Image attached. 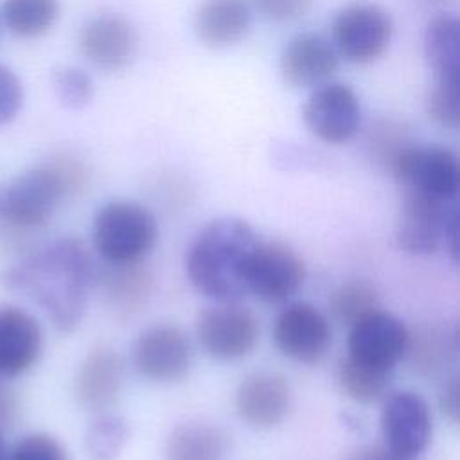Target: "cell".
I'll use <instances>...</instances> for the list:
<instances>
[{"label":"cell","instance_id":"1","mask_svg":"<svg viewBox=\"0 0 460 460\" xmlns=\"http://www.w3.org/2000/svg\"><path fill=\"white\" fill-rule=\"evenodd\" d=\"M2 280L7 289L32 298L58 331L70 332L84 316L95 266L84 243L66 235L9 266Z\"/></svg>","mask_w":460,"mask_h":460},{"label":"cell","instance_id":"2","mask_svg":"<svg viewBox=\"0 0 460 460\" xmlns=\"http://www.w3.org/2000/svg\"><path fill=\"white\" fill-rule=\"evenodd\" d=\"M250 223L225 216L205 225L185 253V273L198 293L216 302H239L244 266L257 243Z\"/></svg>","mask_w":460,"mask_h":460},{"label":"cell","instance_id":"3","mask_svg":"<svg viewBox=\"0 0 460 460\" xmlns=\"http://www.w3.org/2000/svg\"><path fill=\"white\" fill-rule=\"evenodd\" d=\"M84 178L83 165L70 156L20 172L0 190V221L16 230L43 226Z\"/></svg>","mask_w":460,"mask_h":460},{"label":"cell","instance_id":"4","mask_svg":"<svg viewBox=\"0 0 460 460\" xmlns=\"http://www.w3.org/2000/svg\"><path fill=\"white\" fill-rule=\"evenodd\" d=\"M156 239L155 216L137 201H108L93 216V248L108 264L140 262L155 248Z\"/></svg>","mask_w":460,"mask_h":460},{"label":"cell","instance_id":"5","mask_svg":"<svg viewBox=\"0 0 460 460\" xmlns=\"http://www.w3.org/2000/svg\"><path fill=\"white\" fill-rule=\"evenodd\" d=\"M458 205L456 199H437L415 190H402L395 221V241L408 253H433L442 243L458 259Z\"/></svg>","mask_w":460,"mask_h":460},{"label":"cell","instance_id":"6","mask_svg":"<svg viewBox=\"0 0 460 460\" xmlns=\"http://www.w3.org/2000/svg\"><path fill=\"white\" fill-rule=\"evenodd\" d=\"M394 34L390 14L377 4L354 2L332 20V45L350 63L368 65L379 59Z\"/></svg>","mask_w":460,"mask_h":460},{"label":"cell","instance_id":"7","mask_svg":"<svg viewBox=\"0 0 460 460\" xmlns=\"http://www.w3.org/2000/svg\"><path fill=\"white\" fill-rule=\"evenodd\" d=\"M402 190H415L437 199H456L460 167L456 155L442 146L401 147L390 160Z\"/></svg>","mask_w":460,"mask_h":460},{"label":"cell","instance_id":"8","mask_svg":"<svg viewBox=\"0 0 460 460\" xmlns=\"http://www.w3.org/2000/svg\"><path fill=\"white\" fill-rule=\"evenodd\" d=\"M305 280L302 257L284 243L257 241L244 266V289L262 302L289 300Z\"/></svg>","mask_w":460,"mask_h":460},{"label":"cell","instance_id":"9","mask_svg":"<svg viewBox=\"0 0 460 460\" xmlns=\"http://www.w3.org/2000/svg\"><path fill=\"white\" fill-rule=\"evenodd\" d=\"M196 336L203 350L219 361H235L252 354L259 341L255 314L237 302H217L199 313Z\"/></svg>","mask_w":460,"mask_h":460},{"label":"cell","instance_id":"10","mask_svg":"<svg viewBox=\"0 0 460 460\" xmlns=\"http://www.w3.org/2000/svg\"><path fill=\"white\" fill-rule=\"evenodd\" d=\"M192 345L174 323H155L144 329L133 345V363L142 377L160 385L183 381L192 367Z\"/></svg>","mask_w":460,"mask_h":460},{"label":"cell","instance_id":"11","mask_svg":"<svg viewBox=\"0 0 460 460\" xmlns=\"http://www.w3.org/2000/svg\"><path fill=\"white\" fill-rule=\"evenodd\" d=\"M381 435L392 453L415 460L429 444L433 419L424 397L411 390L388 392L381 406Z\"/></svg>","mask_w":460,"mask_h":460},{"label":"cell","instance_id":"12","mask_svg":"<svg viewBox=\"0 0 460 460\" xmlns=\"http://www.w3.org/2000/svg\"><path fill=\"white\" fill-rule=\"evenodd\" d=\"M273 341L282 356L296 363H320L332 343L331 322L316 305L293 302L275 318Z\"/></svg>","mask_w":460,"mask_h":460},{"label":"cell","instance_id":"13","mask_svg":"<svg viewBox=\"0 0 460 460\" xmlns=\"http://www.w3.org/2000/svg\"><path fill=\"white\" fill-rule=\"evenodd\" d=\"M307 129L322 142L340 146L354 138L361 126V102L345 83L327 81L313 88L304 110Z\"/></svg>","mask_w":460,"mask_h":460},{"label":"cell","instance_id":"14","mask_svg":"<svg viewBox=\"0 0 460 460\" xmlns=\"http://www.w3.org/2000/svg\"><path fill=\"white\" fill-rule=\"evenodd\" d=\"M406 325L394 314L377 309L349 327L347 356L358 363L390 370L404 358Z\"/></svg>","mask_w":460,"mask_h":460},{"label":"cell","instance_id":"15","mask_svg":"<svg viewBox=\"0 0 460 460\" xmlns=\"http://www.w3.org/2000/svg\"><path fill=\"white\" fill-rule=\"evenodd\" d=\"M293 392L288 377L273 370H257L241 379L234 406L239 419L253 429H271L289 413Z\"/></svg>","mask_w":460,"mask_h":460},{"label":"cell","instance_id":"16","mask_svg":"<svg viewBox=\"0 0 460 460\" xmlns=\"http://www.w3.org/2000/svg\"><path fill=\"white\" fill-rule=\"evenodd\" d=\"M138 36L133 23L117 13H102L90 18L79 31L77 47L93 66L117 72L131 63Z\"/></svg>","mask_w":460,"mask_h":460},{"label":"cell","instance_id":"17","mask_svg":"<svg viewBox=\"0 0 460 460\" xmlns=\"http://www.w3.org/2000/svg\"><path fill=\"white\" fill-rule=\"evenodd\" d=\"M124 386V361L110 345L93 347L79 363L74 377L77 402L93 411H106L119 401Z\"/></svg>","mask_w":460,"mask_h":460},{"label":"cell","instance_id":"18","mask_svg":"<svg viewBox=\"0 0 460 460\" xmlns=\"http://www.w3.org/2000/svg\"><path fill=\"white\" fill-rule=\"evenodd\" d=\"M340 65L334 45L316 32L293 36L280 56V74L293 88H316L327 83Z\"/></svg>","mask_w":460,"mask_h":460},{"label":"cell","instance_id":"19","mask_svg":"<svg viewBox=\"0 0 460 460\" xmlns=\"http://www.w3.org/2000/svg\"><path fill=\"white\" fill-rule=\"evenodd\" d=\"M43 352L40 322L16 305H0V379L29 372Z\"/></svg>","mask_w":460,"mask_h":460},{"label":"cell","instance_id":"20","mask_svg":"<svg viewBox=\"0 0 460 460\" xmlns=\"http://www.w3.org/2000/svg\"><path fill=\"white\" fill-rule=\"evenodd\" d=\"M252 25L250 0H203L194 16L198 40L210 49L239 43Z\"/></svg>","mask_w":460,"mask_h":460},{"label":"cell","instance_id":"21","mask_svg":"<svg viewBox=\"0 0 460 460\" xmlns=\"http://www.w3.org/2000/svg\"><path fill=\"white\" fill-rule=\"evenodd\" d=\"M230 449L228 433L210 422H183L165 440V460H225Z\"/></svg>","mask_w":460,"mask_h":460},{"label":"cell","instance_id":"22","mask_svg":"<svg viewBox=\"0 0 460 460\" xmlns=\"http://www.w3.org/2000/svg\"><path fill=\"white\" fill-rule=\"evenodd\" d=\"M101 286L110 307L128 314L147 304L155 289V279L153 273L138 262L110 264L101 275Z\"/></svg>","mask_w":460,"mask_h":460},{"label":"cell","instance_id":"23","mask_svg":"<svg viewBox=\"0 0 460 460\" xmlns=\"http://www.w3.org/2000/svg\"><path fill=\"white\" fill-rule=\"evenodd\" d=\"M458 352V332L453 327L429 323L417 332L408 331L404 358L415 370L426 376H437L446 370Z\"/></svg>","mask_w":460,"mask_h":460},{"label":"cell","instance_id":"24","mask_svg":"<svg viewBox=\"0 0 460 460\" xmlns=\"http://www.w3.org/2000/svg\"><path fill=\"white\" fill-rule=\"evenodd\" d=\"M424 59L435 79L460 81V22L455 14L444 13L428 23Z\"/></svg>","mask_w":460,"mask_h":460},{"label":"cell","instance_id":"25","mask_svg":"<svg viewBox=\"0 0 460 460\" xmlns=\"http://www.w3.org/2000/svg\"><path fill=\"white\" fill-rule=\"evenodd\" d=\"M394 372L374 368L343 356L336 368V383L341 394L358 404H374L390 392Z\"/></svg>","mask_w":460,"mask_h":460},{"label":"cell","instance_id":"26","mask_svg":"<svg viewBox=\"0 0 460 460\" xmlns=\"http://www.w3.org/2000/svg\"><path fill=\"white\" fill-rule=\"evenodd\" d=\"M59 16V0H4L2 18L7 29L20 38L47 34Z\"/></svg>","mask_w":460,"mask_h":460},{"label":"cell","instance_id":"27","mask_svg":"<svg viewBox=\"0 0 460 460\" xmlns=\"http://www.w3.org/2000/svg\"><path fill=\"white\" fill-rule=\"evenodd\" d=\"M129 438L124 417L111 411H99L88 424L84 447L90 460H117Z\"/></svg>","mask_w":460,"mask_h":460},{"label":"cell","instance_id":"28","mask_svg":"<svg viewBox=\"0 0 460 460\" xmlns=\"http://www.w3.org/2000/svg\"><path fill=\"white\" fill-rule=\"evenodd\" d=\"M329 309L338 323L350 327L381 307L379 296L370 284L363 280H349L332 291Z\"/></svg>","mask_w":460,"mask_h":460},{"label":"cell","instance_id":"29","mask_svg":"<svg viewBox=\"0 0 460 460\" xmlns=\"http://www.w3.org/2000/svg\"><path fill=\"white\" fill-rule=\"evenodd\" d=\"M52 86L58 101L70 110L84 108L93 97L92 77L77 66H58L52 72Z\"/></svg>","mask_w":460,"mask_h":460},{"label":"cell","instance_id":"30","mask_svg":"<svg viewBox=\"0 0 460 460\" xmlns=\"http://www.w3.org/2000/svg\"><path fill=\"white\" fill-rule=\"evenodd\" d=\"M426 110L438 126L456 129L460 122V81L435 79L426 97Z\"/></svg>","mask_w":460,"mask_h":460},{"label":"cell","instance_id":"31","mask_svg":"<svg viewBox=\"0 0 460 460\" xmlns=\"http://www.w3.org/2000/svg\"><path fill=\"white\" fill-rule=\"evenodd\" d=\"M5 460H68L61 442L43 431L27 433L7 449Z\"/></svg>","mask_w":460,"mask_h":460},{"label":"cell","instance_id":"32","mask_svg":"<svg viewBox=\"0 0 460 460\" xmlns=\"http://www.w3.org/2000/svg\"><path fill=\"white\" fill-rule=\"evenodd\" d=\"M23 104V86L18 75L0 63V126L11 122Z\"/></svg>","mask_w":460,"mask_h":460},{"label":"cell","instance_id":"33","mask_svg":"<svg viewBox=\"0 0 460 460\" xmlns=\"http://www.w3.org/2000/svg\"><path fill=\"white\" fill-rule=\"evenodd\" d=\"M314 0H253L255 9L270 22L291 23L304 18Z\"/></svg>","mask_w":460,"mask_h":460},{"label":"cell","instance_id":"34","mask_svg":"<svg viewBox=\"0 0 460 460\" xmlns=\"http://www.w3.org/2000/svg\"><path fill=\"white\" fill-rule=\"evenodd\" d=\"M438 406L440 411L451 420H458L460 413V386H458V376L453 374L444 379L440 390H438Z\"/></svg>","mask_w":460,"mask_h":460},{"label":"cell","instance_id":"35","mask_svg":"<svg viewBox=\"0 0 460 460\" xmlns=\"http://www.w3.org/2000/svg\"><path fill=\"white\" fill-rule=\"evenodd\" d=\"M345 460H410L392 453L385 446H363L345 456Z\"/></svg>","mask_w":460,"mask_h":460},{"label":"cell","instance_id":"36","mask_svg":"<svg viewBox=\"0 0 460 460\" xmlns=\"http://www.w3.org/2000/svg\"><path fill=\"white\" fill-rule=\"evenodd\" d=\"M16 408L18 404H16L14 394L7 386L0 385V428L2 429L11 426L16 415Z\"/></svg>","mask_w":460,"mask_h":460},{"label":"cell","instance_id":"37","mask_svg":"<svg viewBox=\"0 0 460 460\" xmlns=\"http://www.w3.org/2000/svg\"><path fill=\"white\" fill-rule=\"evenodd\" d=\"M5 456H7V444L4 438V429L0 428V460H5Z\"/></svg>","mask_w":460,"mask_h":460}]
</instances>
